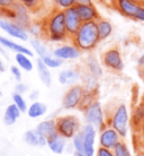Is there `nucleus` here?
I'll return each mask as SVG.
<instances>
[{
    "instance_id": "nucleus-1",
    "label": "nucleus",
    "mask_w": 144,
    "mask_h": 156,
    "mask_svg": "<svg viewBox=\"0 0 144 156\" xmlns=\"http://www.w3.org/2000/svg\"><path fill=\"white\" fill-rule=\"evenodd\" d=\"M41 22L43 26V37L49 42L64 43L70 41L66 32L64 10L54 7Z\"/></svg>"
},
{
    "instance_id": "nucleus-2",
    "label": "nucleus",
    "mask_w": 144,
    "mask_h": 156,
    "mask_svg": "<svg viewBox=\"0 0 144 156\" xmlns=\"http://www.w3.org/2000/svg\"><path fill=\"white\" fill-rule=\"evenodd\" d=\"M70 41L81 52H91L95 50L100 43L96 22L82 23L75 34L71 36Z\"/></svg>"
},
{
    "instance_id": "nucleus-3",
    "label": "nucleus",
    "mask_w": 144,
    "mask_h": 156,
    "mask_svg": "<svg viewBox=\"0 0 144 156\" xmlns=\"http://www.w3.org/2000/svg\"><path fill=\"white\" fill-rule=\"evenodd\" d=\"M107 125L113 127L117 133H119L122 138H125L129 131V109L126 104L121 103L114 109L109 118L106 119Z\"/></svg>"
},
{
    "instance_id": "nucleus-4",
    "label": "nucleus",
    "mask_w": 144,
    "mask_h": 156,
    "mask_svg": "<svg viewBox=\"0 0 144 156\" xmlns=\"http://www.w3.org/2000/svg\"><path fill=\"white\" fill-rule=\"evenodd\" d=\"M56 129L60 136L64 137L65 139H72L75 133L81 130V122L79 118L73 114L61 115L55 119Z\"/></svg>"
},
{
    "instance_id": "nucleus-5",
    "label": "nucleus",
    "mask_w": 144,
    "mask_h": 156,
    "mask_svg": "<svg viewBox=\"0 0 144 156\" xmlns=\"http://www.w3.org/2000/svg\"><path fill=\"white\" fill-rule=\"evenodd\" d=\"M83 112V119L86 123L94 126L97 130H101L107 126L105 113L101 106L100 102L96 100L90 104L86 110L82 111Z\"/></svg>"
},
{
    "instance_id": "nucleus-6",
    "label": "nucleus",
    "mask_w": 144,
    "mask_h": 156,
    "mask_svg": "<svg viewBox=\"0 0 144 156\" xmlns=\"http://www.w3.org/2000/svg\"><path fill=\"white\" fill-rule=\"evenodd\" d=\"M101 65L114 73H121L124 69V61L121 50L117 47L109 48L101 55Z\"/></svg>"
},
{
    "instance_id": "nucleus-7",
    "label": "nucleus",
    "mask_w": 144,
    "mask_h": 156,
    "mask_svg": "<svg viewBox=\"0 0 144 156\" xmlns=\"http://www.w3.org/2000/svg\"><path fill=\"white\" fill-rule=\"evenodd\" d=\"M85 95V90L81 84H74L70 86L62 98V106L65 110L78 109L79 104Z\"/></svg>"
},
{
    "instance_id": "nucleus-8",
    "label": "nucleus",
    "mask_w": 144,
    "mask_h": 156,
    "mask_svg": "<svg viewBox=\"0 0 144 156\" xmlns=\"http://www.w3.org/2000/svg\"><path fill=\"white\" fill-rule=\"evenodd\" d=\"M81 133L83 135V154L85 156H96V137L97 129L94 126L86 123L81 127Z\"/></svg>"
},
{
    "instance_id": "nucleus-9",
    "label": "nucleus",
    "mask_w": 144,
    "mask_h": 156,
    "mask_svg": "<svg viewBox=\"0 0 144 156\" xmlns=\"http://www.w3.org/2000/svg\"><path fill=\"white\" fill-rule=\"evenodd\" d=\"M121 140L122 137L119 136V133L110 126L107 125L104 129L99 130V146L100 147L114 149L115 146Z\"/></svg>"
},
{
    "instance_id": "nucleus-10",
    "label": "nucleus",
    "mask_w": 144,
    "mask_h": 156,
    "mask_svg": "<svg viewBox=\"0 0 144 156\" xmlns=\"http://www.w3.org/2000/svg\"><path fill=\"white\" fill-rule=\"evenodd\" d=\"M0 28L6 32L8 35L12 36V37L22 40V41H27L28 37H29L27 30L23 28L18 24L12 22V20L0 18Z\"/></svg>"
},
{
    "instance_id": "nucleus-11",
    "label": "nucleus",
    "mask_w": 144,
    "mask_h": 156,
    "mask_svg": "<svg viewBox=\"0 0 144 156\" xmlns=\"http://www.w3.org/2000/svg\"><path fill=\"white\" fill-rule=\"evenodd\" d=\"M12 8L15 12V17H14L12 22H15L16 24H18L19 26H22L25 30H27L28 26L33 22L31 16L32 12H29V9L18 1H15V4L12 5Z\"/></svg>"
},
{
    "instance_id": "nucleus-12",
    "label": "nucleus",
    "mask_w": 144,
    "mask_h": 156,
    "mask_svg": "<svg viewBox=\"0 0 144 156\" xmlns=\"http://www.w3.org/2000/svg\"><path fill=\"white\" fill-rule=\"evenodd\" d=\"M52 55L61 60H75L81 57V50H79L74 44H66L63 43L61 45L56 47L53 50Z\"/></svg>"
},
{
    "instance_id": "nucleus-13",
    "label": "nucleus",
    "mask_w": 144,
    "mask_h": 156,
    "mask_svg": "<svg viewBox=\"0 0 144 156\" xmlns=\"http://www.w3.org/2000/svg\"><path fill=\"white\" fill-rule=\"evenodd\" d=\"M112 4L121 15L133 20L140 8V4H136L132 0H112Z\"/></svg>"
},
{
    "instance_id": "nucleus-14",
    "label": "nucleus",
    "mask_w": 144,
    "mask_h": 156,
    "mask_svg": "<svg viewBox=\"0 0 144 156\" xmlns=\"http://www.w3.org/2000/svg\"><path fill=\"white\" fill-rule=\"evenodd\" d=\"M80 82L86 94L98 95V90H99V78L98 77H96L95 75H92L86 69H83L80 75Z\"/></svg>"
},
{
    "instance_id": "nucleus-15",
    "label": "nucleus",
    "mask_w": 144,
    "mask_h": 156,
    "mask_svg": "<svg viewBox=\"0 0 144 156\" xmlns=\"http://www.w3.org/2000/svg\"><path fill=\"white\" fill-rule=\"evenodd\" d=\"M64 17H65V26H66V32L68 35L71 36L75 34V32L78 31L80 25L82 24L81 20L79 18V15L77 12L75 6L71 8H68L64 10Z\"/></svg>"
},
{
    "instance_id": "nucleus-16",
    "label": "nucleus",
    "mask_w": 144,
    "mask_h": 156,
    "mask_svg": "<svg viewBox=\"0 0 144 156\" xmlns=\"http://www.w3.org/2000/svg\"><path fill=\"white\" fill-rule=\"evenodd\" d=\"M75 9L82 23L96 22L100 18V14L95 5H77Z\"/></svg>"
},
{
    "instance_id": "nucleus-17",
    "label": "nucleus",
    "mask_w": 144,
    "mask_h": 156,
    "mask_svg": "<svg viewBox=\"0 0 144 156\" xmlns=\"http://www.w3.org/2000/svg\"><path fill=\"white\" fill-rule=\"evenodd\" d=\"M80 75H81V71L79 69H75V68L63 69L59 73V83L61 85L72 86L74 84H78V82H80Z\"/></svg>"
},
{
    "instance_id": "nucleus-18",
    "label": "nucleus",
    "mask_w": 144,
    "mask_h": 156,
    "mask_svg": "<svg viewBox=\"0 0 144 156\" xmlns=\"http://www.w3.org/2000/svg\"><path fill=\"white\" fill-rule=\"evenodd\" d=\"M24 141L29 146H35V147H43L47 145V139L36 129L27 130L24 133Z\"/></svg>"
},
{
    "instance_id": "nucleus-19",
    "label": "nucleus",
    "mask_w": 144,
    "mask_h": 156,
    "mask_svg": "<svg viewBox=\"0 0 144 156\" xmlns=\"http://www.w3.org/2000/svg\"><path fill=\"white\" fill-rule=\"evenodd\" d=\"M66 139L64 137L60 136L59 133H55L52 137L47 139V146L51 149V152L56 154V155H61L65 152L66 149Z\"/></svg>"
},
{
    "instance_id": "nucleus-20",
    "label": "nucleus",
    "mask_w": 144,
    "mask_h": 156,
    "mask_svg": "<svg viewBox=\"0 0 144 156\" xmlns=\"http://www.w3.org/2000/svg\"><path fill=\"white\" fill-rule=\"evenodd\" d=\"M0 44L4 48H6L7 50L14 51L16 53H24V55H28V57H33V52L32 50H29L28 48L24 47L22 44H18V43L14 42L12 40L7 39V37H4V36L0 35Z\"/></svg>"
},
{
    "instance_id": "nucleus-21",
    "label": "nucleus",
    "mask_w": 144,
    "mask_h": 156,
    "mask_svg": "<svg viewBox=\"0 0 144 156\" xmlns=\"http://www.w3.org/2000/svg\"><path fill=\"white\" fill-rule=\"evenodd\" d=\"M36 130L39 133H42L46 139H49L50 137L53 135L58 133V129H56V121L54 119H49V120H44L42 122H39Z\"/></svg>"
},
{
    "instance_id": "nucleus-22",
    "label": "nucleus",
    "mask_w": 144,
    "mask_h": 156,
    "mask_svg": "<svg viewBox=\"0 0 144 156\" xmlns=\"http://www.w3.org/2000/svg\"><path fill=\"white\" fill-rule=\"evenodd\" d=\"M85 69L88 70L89 73H91L92 75H95L98 78L102 77V75H104L102 67H101L98 59L94 55H87V58L85 59Z\"/></svg>"
},
{
    "instance_id": "nucleus-23",
    "label": "nucleus",
    "mask_w": 144,
    "mask_h": 156,
    "mask_svg": "<svg viewBox=\"0 0 144 156\" xmlns=\"http://www.w3.org/2000/svg\"><path fill=\"white\" fill-rule=\"evenodd\" d=\"M96 24H97V30H98V34H99L100 41L107 40L109 36L113 34L114 26L108 20L101 18L100 17L98 20H96Z\"/></svg>"
},
{
    "instance_id": "nucleus-24",
    "label": "nucleus",
    "mask_w": 144,
    "mask_h": 156,
    "mask_svg": "<svg viewBox=\"0 0 144 156\" xmlns=\"http://www.w3.org/2000/svg\"><path fill=\"white\" fill-rule=\"evenodd\" d=\"M36 68L39 71V76L41 82L43 83L46 87H50L52 84V75L50 73V68L44 63L42 58H39L36 60Z\"/></svg>"
},
{
    "instance_id": "nucleus-25",
    "label": "nucleus",
    "mask_w": 144,
    "mask_h": 156,
    "mask_svg": "<svg viewBox=\"0 0 144 156\" xmlns=\"http://www.w3.org/2000/svg\"><path fill=\"white\" fill-rule=\"evenodd\" d=\"M47 106L42 103V102L35 101L33 102L31 105L27 108V114L28 117L32 119H37V118L43 117L44 114L46 113Z\"/></svg>"
},
{
    "instance_id": "nucleus-26",
    "label": "nucleus",
    "mask_w": 144,
    "mask_h": 156,
    "mask_svg": "<svg viewBox=\"0 0 144 156\" xmlns=\"http://www.w3.org/2000/svg\"><path fill=\"white\" fill-rule=\"evenodd\" d=\"M20 113H22L20 110L18 109L14 103L10 104V105H8L4 114L5 125H7V126L14 125L16 121H17V119L20 117Z\"/></svg>"
},
{
    "instance_id": "nucleus-27",
    "label": "nucleus",
    "mask_w": 144,
    "mask_h": 156,
    "mask_svg": "<svg viewBox=\"0 0 144 156\" xmlns=\"http://www.w3.org/2000/svg\"><path fill=\"white\" fill-rule=\"evenodd\" d=\"M143 122H144V104L142 102H140V103L134 108L133 114H132V126L134 127L135 131H136L137 128H139Z\"/></svg>"
},
{
    "instance_id": "nucleus-28",
    "label": "nucleus",
    "mask_w": 144,
    "mask_h": 156,
    "mask_svg": "<svg viewBox=\"0 0 144 156\" xmlns=\"http://www.w3.org/2000/svg\"><path fill=\"white\" fill-rule=\"evenodd\" d=\"M31 45L36 52V55H39V58H44V57L51 55L47 47L42 42V40L39 39V37H33L31 40Z\"/></svg>"
},
{
    "instance_id": "nucleus-29",
    "label": "nucleus",
    "mask_w": 144,
    "mask_h": 156,
    "mask_svg": "<svg viewBox=\"0 0 144 156\" xmlns=\"http://www.w3.org/2000/svg\"><path fill=\"white\" fill-rule=\"evenodd\" d=\"M15 60L17 65H18V67L25 71H32L33 68H34V65H33L32 60L29 59V57L24 55V53H16Z\"/></svg>"
},
{
    "instance_id": "nucleus-30",
    "label": "nucleus",
    "mask_w": 144,
    "mask_h": 156,
    "mask_svg": "<svg viewBox=\"0 0 144 156\" xmlns=\"http://www.w3.org/2000/svg\"><path fill=\"white\" fill-rule=\"evenodd\" d=\"M28 34H31L33 37H39L42 39L43 37V26H42V22L41 20H33L32 24L27 28Z\"/></svg>"
},
{
    "instance_id": "nucleus-31",
    "label": "nucleus",
    "mask_w": 144,
    "mask_h": 156,
    "mask_svg": "<svg viewBox=\"0 0 144 156\" xmlns=\"http://www.w3.org/2000/svg\"><path fill=\"white\" fill-rule=\"evenodd\" d=\"M16 1L26 6L32 14L39 12L43 7V0H16Z\"/></svg>"
},
{
    "instance_id": "nucleus-32",
    "label": "nucleus",
    "mask_w": 144,
    "mask_h": 156,
    "mask_svg": "<svg viewBox=\"0 0 144 156\" xmlns=\"http://www.w3.org/2000/svg\"><path fill=\"white\" fill-rule=\"evenodd\" d=\"M42 60H43L44 63H45L49 68H53V69L59 68V67H61L63 65V60L54 57L52 53L46 55V57H44V58H42Z\"/></svg>"
},
{
    "instance_id": "nucleus-33",
    "label": "nucleus",
    "mask_w": 144,
    "mask_h": 156,
    "mask_svg": "<svg viewBox=\"0 0 144 156\" xmlns=\"http://www.w3.org/2000/svg\"><path fill=\"white\" fill-rule=\"evenodd\" d=\"M12 101H14V104L20 110L22 113L27 112V104H26V101H25V98H23L22 94H18V93L12 94Z\"/></svg>"
},
{
    "instance_id": "nucleus-34",
    "label": "nucleus",
    "mask_w": 144,
    "mask_h": 156,
    "mask_svg": "<svg viewBox=\"0 0 144 156\" xmlns=\"http://www.w3.org/2000/svg\"><path fill=\"white\" fill-rule=\"evenodd\" d=\"M114 153H115V156H133L131 151H129V147H127L126 143L123 140H121L116 146H115Z\"/></svg>"
},
{
    "instance_id": "nucleus-35",
    "label": "nucleus",
    "mask_w": 144,
    "mask_h": 156,
    "mask_svg": "<svg viewBox=\"0 0 144 156\" xmlns=\"http://www.w3.org/2000/svg\"><path fill=\"white\" fill-rule=\"evenodd\" d=\"M72 146L74 148V152L83 153V135H82L81 130L73 136V138H72Z\"/></svg>"
},
{
    "instance_id": "nucleus-36",
    "label": "nucleus",
    "mask_w": 144,
    "mask_h": 156,
    "mask_svg": "<svg viewBox=\"0 0 144 156\" xmlns=\"http://www.w3.org/2000/svg\"><path fill=\"white\" fill-rule=\"evenodd\" d=\"M97 100V95H94V94H86L83 95V98H82L81 102H80V104H79V108L78 109L80 111H83V110H86L88 106L92 103L94 101Z\"/></svg>"
},
{
    "instance_id": "nucleus-37",
    "label": "nucleus",
    "mask_w": 144,
    "mask_h": 156,
    "mask_svg": "<svg viewBox=\"0 0 144 156\" xmlns=\"http://www.w3.org/2000/svg\"><path fill=\"white\" fill-rule=\"evenodd\" d=\"M55 8L65 10L68 8L74 7L75 6V0H52Z\"/></svg>"
},
{
    "instance_id": "nucleus-38",
    "label": "nucleus",
    "mask_w": 144,
    "mask_h": 156,
    "mask_svg": "<svg viewBox=\"0 0 144 156\" xmlns=\"http://www.w3.org/2000/svg\"><path fill=\"white\" fill-rule=\"evenodd\" d=\"M96 156H115V153H114V149H108L99 146L96 149Z\"/></svg>"
},
{
    "instance_id": "nucleus-39",
    "label": "nucleus",
    "mask_w": 144,
    "mask_h": 156,
    "mask_svg": "<svg viewBox=\"0 0 144 156\" xmlns=\"http://www.w3.org/2000/svg\"><path fill=\"white\" fill-rule=\"evenodd\" d=\"M10 71H12V76L15 77L16 80L20 82L22 80V71H20V68L18 66H12L10 67Z\"/></svg>"
},
{
    "instance_id": "nucleus-40",
    "label": "nucleus",
    "mask_w": 144,
    "mask_h": 156,
    "mask_svg": "<svg viewBox=\"0 0 144 156\" xmlns=\"http://www.w3.org/2000/svg\"><path fill=\"white\" fill-rule=\"evenodd\" d=\"M28 90V86L26 84H24V83H18L17 85L15 86V93H18V94H22L23 95L24 93H26Z\"/></svg>"
},
{
    "instance_id": "nucleus-41",
    "label": "nucleus",
    "mask_w": 144,
    "mask_h": 156,
    "mask_svg": "<svg viewBox=\"0 0 144 156\" xmlns=\"http://www.w3.org/2000/svg\"><path fill=\"white\" fill-rule=\"evenodd\" d=\"M134 20H137V22H144V4L140 5V8H139L136 15H135V17H134Z\"/></svg>"
},
{
    "instance_id": "nucleus-42",
    "label": "nucleus",
    "mask_w": 144,
    "mask_h": 156,
    "mask_svg": "<svg viewBox=\"0 0 144 156\" xmlns=\"http://www.w3.org/2000/svg\"><path fill=\"white\" fill-rule=\"evenodd\" d=\"M16 0H0V9L2 8H10L15 4Z\"/></svg>"
},
{
    "instance_id": "nucleus-43",
    "label": "nucleus",
    "mask_w": 144,
    "mask_h": 156,
    "mask_svg": "<svg viewBox=\"0 0 144 156\" xmlns=\"http://www.w3.org/2000/svg\"><path fill=\"white\" fill-rule=\"evenodd\" d=\"M39 90H33V92L29 94V100H31V101H33V102L37 101V100H39Z\"/></svg>"
},
{
    "instance_id": "nucleus-44",
    "label": "nucleus",
    "mask_w": 144,
    "mask_h": 156,
    "mask_svg": "<svg viewBox=\"0 0 144 156\" xmlns=\"http://www.w3.org/2000/svg\"><path fill=\"white\" fill-rule=\"evenodd\" d=\"M137 135L140 137V138H139V148L144 153V136H142L140 133H137Z\"/></svg>"
},
{
    "instance_id": "nucleus-45",
    "label": "nucleus",
    "mask_w": 144,
    "mask_h": 156,
    "mask_svg": "<svg viewBox=\"0 0 144 156\" xmlns=\"http://www.w3.org/2000/svg\"><path fill=\"white\" fill-rule=\"evenodd\" d=\"M137 66H139L140 69L144 70V53L141 55L140 58H139V60H137Z\"/></svg>"
},
{
    "instance_id": "nucleus-46",
    "label": "nucleus",
    "mask_w": 144,
    "mask_h": 156,
    "mask_svg": "<svg viewBox=\"0 0 144 156\" xmlns=\"http://www.w3.org/2000/svg\"><path fill=\"white\" fill-rule=\"evenodd\" d=\"M77 5H94L92 0H75V6Z\"/></svg>"
},
{
    "instance_id": "nucleus-47",
    "label": "nucleus",
    "mask_w": 144,
    "mask_h": 156,
    "mask_svg": "<svg viewBox=\"0 0 144 156\" xmlns=\"http://www.w3.org/2000/svg\"><path fill=\"white\" fill-rule=\"evenodd\" d=\"M136 133H140V135H142V136H144V122L142 123V125L137 128V130L135 131Z\"/></svg>"
},
{
    "instance_id": "nucleus-48",
    "label": "nucleus",
    "mask_w": 144,
    "mask_h": 156,
    "mask_svg": "<svg viewBox=\"0 0 144 156\" xmlns=\"http://www.w3.org/2000/svg\"><path fill=\"white\" fill-rule=\"evenodd\" d=\"M0 52L5 55V57H7V52H6V48H4L1 44H0Z\"/></svg>"
},
{
    "instance_id": "nucleus-49",
    "label": "nucleus",
    "mask_w": 144,
    "mask_h": 156,
    "mask_svg": "<svg viewBox=\"0 0 144 156\" xmlns=\"http://www.w3.org/2000/svg\"><path fill=\"white\" fill-rule=\"evenodd\" d=\"M73 156H85L83 153H79V152H73Z\"/></svg>"
},
{
    "instance_id": "nucleus-50",
    "label": "nucleus",
    "mask_w": 144,
    "mask_h": 156,
    "mask_svg": "<svg viewBox=\"0 0 144 156\" xmlns=\"http://www.w3.org/2000/svg\"><path fill=\"white\" fill-rule=\"evenodd\" d=\"M4 70H5V66H4V63H2V61L0 60V71L2 73Z\"/></svg>"
},
{
    "instance_id": "nucleus-51",
    "label": "nucleus",
    "mask_w": 144,
    "mask_h": 156,
    "mask_svg": "<svg viewBox=\"0 0 144 156\" xmlns=\"http://www.w3.org/2000/svg\"><path fill=\"white\" fill-rule=\"evenodd\" d=\"M132 1H134V2H136V4H144V0H132Z\"/></svg>"
},
{
    "instance_id": "nucleus-52",
    "label": "nucleus",
    "mask_w": 144,
    "mask_h": 156,
    "mask_svg": "<svg viewBox=\"0 0 144 156\" xmlns=\"http://www.w3.org/2000/svg\"><path fill=\"white\" fill-rule=\"evenodd\" d=\"M141 102H142V103L144 104V93L142 94V96H141Z\"/></svg>"
},
{
    "instance_id": "nucleus-53",
    "label": "nucleus",
    "mask_w": 144,
    "mask_h": 156,
    "mask_svg": "<svg viewBox=\"0 0 144 156\" xmlns=\"http://www.w3.org/2000/svg\"><path fill=\"white\" fill-rule=\"evenodd\" d=\"M1 95H2V94H1V92H0V96H1Z\"/></svg>"
},
{
    "instance_id": "nucleus-54",
    "label": "nucleus",
    "mask_w": 144,
    "mask_h": 156,
    "mask_svg": "<svg viewBox=\"0 0 144 156\" xmlns=\"http://www.w3.org/2000/svg\"><path fill=\"white\" fill-rule=\"evenodd\" d=\"M0 73H1V71H0Z\"/></svg>"
}]
</instances>
